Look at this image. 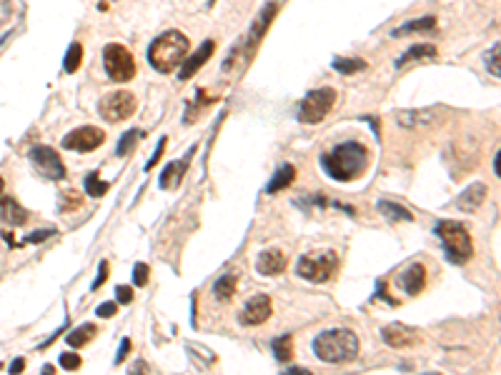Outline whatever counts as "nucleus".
Segmentation results:
<instances>
[{
    "label": "nucleus",
    "mask_w": 501,
    "mask_h": 375,
    "mask_svg": "<svg viewBox=\"0 0 501 375\" xmlns=\"http://www.w3.org/2000/svg\"><path fill=\"white\" fill-rule=\"evenodd\" d=\"M371 163V153L363 143L356 140H346L331 148L328 153L321 155V168L328 178H334L339 183H351L361 178L366 173V168Z\"/></svg>",
    "instance_id": "f257e3e1"
},
{
    "label": "nucleus",
    "mask_w": 501,
    "mask_h": 375,
    "mask_svg": "<svg viewBox=\"0 0 501 375\" xmlns=\"http://www.w3.org/2000/svg\"><path fill=\"white\" fill-rule=\"evenodd\" d=\"M313 355L319 358L321 363H351L358 355V343L356 333L346 331V328H336V331H323L319 333L311 343Z\"/></svg>",
    "instance_id": "f03ea898"
},
{
    "label": "nucleus",
    "mask_w": 501,
    "mask_h": 375,
    "mask_svg": "<svg viewBox=\"0 0 501 375\" xmlns=\"http://www.w3.org/2000/svg\"><path fill=\"white\" fill-rule=\"evenodd\" d=\"M191 51V40L183 36L181 30H168V33H160L156 40L148 48V63H151L153 70L163 73H173L178 65L186 60Z\"/></svg>",
    "instance_id": "7ed1b4c3"
},
{
    "label": "nucleus",
    "mask_w": 501,
    "mask_h": 375,
    "mask_svg": "<svg viewBox=\"0 0 501 375\" xmlns=\"http://www.w3.org/2000/svg\"><path fill=\"white\" fill-rule=\"evenodd\" d=\"M434 233L436 238L441 240L443 250H446V260L454 263V266H464L466 260L474 255L472 235L456 220H441V223H436Z\"/></svg>",
    "instance_id": "20e7f679"
},
{
    "label": "nucleus",
    "mask_w": 501,
    "mask_h": 375,
    "mask_svg": "<svg viewBox=\"0 0 501 375\" xmlns=\"http://www.w3.org/2000/svg\"><path fill=\"white\" fill-rule=\"evenodd\" d=\"M336 105V90L334 88H319L311 90L304 101L298 103V120L306 125L321 123L323 118L331 113V108Z\"/></svg>",
    "instance_id": "39448f33"
},
{
    "label": "nucleus",
    "mask_w": 501,
    "mask_h": 375,
    "mask_svg": "<svg viewBox=\"0 0 501 375\" xmlns=\"http://www.w3.org/2000/svg\"><path fill=\"white\" fill-rule=\"evenodd\" d=\"M103 65L106 73L113 83H128L136 75V60H133L131 51L121 43H110L103 51Z\"/></svg>",
    "instance_id": "423d86ee"
},
{
    "label": "nucleus",
    "mask_w": 501,
    "mask_h": 375,
    "mask_svg": "<svg viewBox=\"0 0 501 375\" xmlns=\"http://www.w3.org/2000/svg\"><path fill=\"white\" fill-rule=\"evenodd\" d=\"M336 266H339V258H336L334 250H326L321 255H301L296 263V273L304 278V281L311 283H326L331 275H334Z\"/></svg>",
    "instance_id": "0eeeda50"
},
{
    "label": "nucleus",
    "mask_w": 501,
    "mask_h": 375,
    "mask_svg": "<svg viewBox=\"0 0 501 375\" xmlns=\"http://www.w3.org/2000/svg\"><path fill=\"white\" fill-rule=\"evenodd\" d=\"M138 108V101L136 95L128 93V90H116V93L106 95L98 103V116L106 120V123H123L125 118H131Z\"/></svg>",
    "instance_id": "6e6552de"
},
{
    "label": "nucleus",
    "mask_w": 501,
    "mask_h": 375,
    "mask_svg": "<svg viewBox=\"0 0 501 375\" xmlns=\"http://www.w3.org/2000/svg\"><path fill=\"white\" fill-rule=\"evenodd\" d=\"M30 163L36 168L38 173L48 178V181H63L66 178V166H63V160L60 155L53 148L48 145H36L33 151H30Z\"/></svg>",
    "instance_id": "1a4fd4ad"
},
{
    "label": "nucleus",
    "mask_w": 501,
    "mask_h": 375,
    "mask_svg": "<svg viewBox=\"0 0 501 375\" xmlns=\"http://www.w3.org/2000/svg\"><path fill=\"white\" fill-rule=\"evenodd\" d=\"M106 143V133L95 125H83V128H75L73 133H68L63 138V148L66 151H75V153H90L95 148H101Z\"/></svg>",
    "instance_id": "9d476101"
},
{
    "label": "nucleus",
    "mask_w": 501,
    "mask_h": 375,
    "mask_svg": "<svg viewBox=\"0 0 501 375\" xmlns=\"http://www.w3.org/2000/svg\"><path fill=\"white\" fill-rule=\"evenodd\" d=\"M273 313V305H271V298L266 293H258L243 305V311L239 313L241 325H263Z\"/></svg>",
    "instance_id": "9b49d317"
},
{
    "label": "nucleus",
    "mask_w": 501,
    "mask_h": 375,
    "mask_svg": "<svg viewBox=\"0 0 501 375\" xmlns=\"http://www.w3.org/2000/svg\"><path fill=\"white\" fill-rule=\"evenodd\" d=\"M193 153H196V148H191L188 155H186L183 160H171V163L163 168V173H160V178H158V185L163 188V190H173V188L181 185L183 175H186V170H188V160H191Z\"/></svg>",
    "instance_id": "f8f14e48"
},
{
    "label": "nucleus",
    "mask_w": 501,
    "mask_h": 375,
    "mask_svg": "<svg viewBox=\"0 0 501 375\" xmlns=\"http://www.w3.org/2000/svg\"><path fill=\"white\" fill-rule=\"evenodd\" d=\"M213 51H216V43H213V40H206V43H201V48H198L196 53H191V58L183 63L181 73H178V78H181V80L193 78V75H196V73L206 65V60L213 55Z\"/></svg>",
    "instance_id": "ddd939ff"
},
{
    "label": "nucleus",
    "mask_w": 501,
    "mask_h": 375,
    "mask_svg": "<svg viewBox=\"0 0 501 375\" xmlns=\"http://www.w3.org/2000/svg\"><path fill=\"white\" fill-rule=\"evenodd\" d=\"M484 201H487V185H484V183H472L464 193L459 195L454 205H456L461 213H476V210L484 205Z\"/></svg>",
    "instance_id": "4468645a"
},
{
    "label": "nucleus",
    "mask_w": 501,
    "mask_h": 375,
    "mask_svg": "<svg viewBox=\"0 0 501 375\" xmlns=\"http://www.w3.org/2000/svg\"><path fill=\"white\" fill-rule=\"evenodd\" d=\"M256 270L266 278L271 275H281L286 270V255L276 248H271V250H261L258 253V260H256Z\"/></svg>",
    "instance_id": "2eb2a0df"
},
{
    "label": "nucleus",
    "mask_w": 501,
    "mask_h": 375,
    "mask_svg": "<svg viewBox=\"0 0 501 375\" xmlns=\"http://www.w3.org/2000/svg\"><path fill=\"white\" fill-rule=\"evenodd\" d=\"M399 285L408 296H419L426 285V268L421 263H411L408 268H404V273L399 275Z\"/></svg>",
    "instance_id": "dca6fc26"
},
{
    "label": "nucleus",
    "mask_w": 501,
    "mask_h": 375,
    "mask_svg": "<svg viewBox=\"0 0 501 375\" xmlns=\"http://www.w3.org/2000/svg\"><path fill=\"white\" fill-rule=\"evenodd\" d=\"M381 338H384L386 346L399 348V350H401V348L414 346L416 335H414V331H411V328H406V325L391 323V325H384V328H381Z\"/></svg>",
    "instance_id": "f3484780"
},
{
    "label": "nucleus",
    "mask_w": 501,
    "mask_h": 375,
    "mask_svg": "<svg viewBox=\"0 0 501 375\" xmlns=\"http://www.w3.org/2000/svg\"><path fill=\"white\" fill-rule=\"evenodd\" d=\"M0 218L10 228H15V225L28 223V210L23 208L18 201H13V198H0Z\"/></svg>",
    "instance_id": "a211bd4d"
},
{
    "label": "nucleus",
    "mask_w": 501,
    "mask_h": 375,
    "mask_svg": "<svg viewBox=\"0 0 501 375\" xmlns=\"http://www.w3.org/2000/svg\"><path fill=\"white\" fill-rule=\"evenodd\" d=\"M293 181H296V168L291 166V163H284V166H281L276 170V173H273V178H271L269 188H266V193H269V195L281 193V190L291 188V183H293Z\"/></svg>",
    "instance_id": "6ab92c4d"
},
{
    "label": "nucleus",
    "mask_w": 501,
    "mask_h": 375,
    "mask_svg": "<svg viewBox=\"0 0 501 375\" xmlns=\"http://www.w3.org/2000/svg\"><path fill=\"white\" fill-rule=\"evenodd\" d=\"M434 28H436V18H434V15H424V18H419V21L404 23L401 28L393 30L391 36L401 38V36H408V33H431Z\"/></svg>",
    "instance_id": "aec40b11"
},
{
    "label": "nucleus",
    "mask_w": 501,
    "mask_h": 375,
    "mask_svg": "<svg viewBox=\"0 0 501 375\" xmlns=\"http://www.w3.org/2000/svg\"><path fill=\"white\" fill-rule=\"evenodd\" d=\"M424 58H436V48L434 45H426V43H421V45H411L401 58H396V68H404L406 63H414V60H424Z\"/></svg>",
    "instance_id": "412c9836"
},
{
    "label": "nucleus",
    "mask_w": 501,
    "mask_h": 375,
    "mask_svg": "<svg viewBox=\"0 0 501 375\" xmlns=\"http://www.w3.org/2000/svg\"><path fill=\"white\" fill-rule=\"evenodd\" d=\"M236 273H225L221 275L216 283H213V296H216V300H221V303H225V300H231L233 296H236Z\"/></svg>",
    "instance_id": "4be33fe9"
},
{
    "label": "nucleus",
    "mask_w": 501,
    "mask_h": 375,
    "mask_svg": "<svg viewBox=\"0 0 501 375\" xmlns=\"http://www.w3.org/2000/svg\"><path fill=\"white\" fill-rule=\"evenodd\" d=\"M273 15H276V3H266V5H263V10L258 13V18H256V23L251 25V33H254V43L263 38L266 28H269L271 21H273Z\"/></svg>",
    "instance_id": "5701e85b"
},
{
    "label": "nucleus",
    "mask_w": 501,
    "mask_h": 375,
    "mask_svg": "<svg viewBox=\"0 0 501 375\" xmlns=\"http://www.w3.org/2000/svg\"><path fill=\"white\" fill-rule=\"evenodd\" d=\"M95 325L93 323H83V325H78L75 331H71L68 333V346L71 348H83L86 343H90V340L95 338Z\"/></svg>",
    "instance_id": "b1692460"
},
{
    "label": "nucleus",
    "mask_w": 501,
    "mask_h": 375,
    "mask_svg": "<svg viewBox=\"0 0 501 375\" xmlns=\"http://www.w3.org/2000/svg\"><path fill=\"white\" fill-rule=\"evenodd\" d=\"M378 213H384V218H389V220H406V223L414 220V213H411V210L401 208V205L389 203V201H378Z\"/></svg>",
    "instance_id": "393cba45"
},
{
    "label": "nucleus",
    "mask_w": 501,
    "mask_h": 375,
    "mask_svg": "<svg viewBox=\"0 0 501 375\" xmlns=\"http://www.w3.org/2000/svg\"><path fill=\"white\" fill-rule=\"evenodd\" d=\"M331 65H334V70L341 73V75H354V73L366 70V60H361V58H334Z\"/></svg>",
    "instance_id": "a878e982"
},
{
    "label": "nucleus",
    "mask_w": 501,
    "mask_h": 375,
    "mask_svg": "<svg viewBox=\"0 0 501 375\" xmlns=\"http://www.w3.org/2000/svg\"><path fill=\"white\" fill-rule=\"evenodd\" d=\"M271 348H273L278 363L291 361V355H293V340H291V333H286V335H281V338L271 340Z\"/></svg>",
    "instance_id": "bb28decb"
},
{
    "label": "nucleus",
    "mask_w": 501,
    "mask_h": 375,
    "mask_svg": "<svg viewBox=\"0 0 501 375\" xmlns=\"http://www.w3.org/2000/svg\"><path fill=\"white\" fill-rule=\"evenodd\" d=\"M140 138H143V130H128V133H123L121 135V140H118V145H116V155L118 158H125L128 153L136 148V143H138Z\"/></svg>",
    "instance_id": "cd10ccee"
},
{
    "label": "nucleus",
    "mask_w": 501,
    "mask_h": 375,
    "mask_svg": "<svg viewBox=\"0 0 501 375\" xmlns=\"http://www.w3.org/2000/svg\"><path fill=\"white\" fill-rule=\"evenodd\" d=\"M80 60H83V45L71 43V48H68V53H66V60H63V70L75 73L80 68Z\"/></svg>",
    "instance_id": "c85d7f7f"
},
{
    "label": "nucleus",
    "mask_w": 501,
    "mask_h": 375,
    "mask_svg": "<svg viewBox=\"0 0 501 375\" xmlns=\"http://www.w3.org/2000/svg\"><path fill=\"white\" fill-rule=\"evenodd\" d=\"M86 193L93 195V198H101V195L108 193V183L101 181V175H98V170H93V173L86 178Z\"/></svg>",
    "instance_id": "c756f323"
},
{
    "label": "nucleus",
    "mask_w": 501,
    "mask_h": 375,
    "mask_svg": "<svg viewBox=\"0 0 501 375\" xmlns=\"http://www.w3.org/2000/svg\"><path fill=\"white\" fill-rule=\"evenodd\" d=\"M499 51H501V45L499 43H494V48L487 53V70L494 75V78H501V55H499Z\"/></svg>",
    "instance_id": "7c9ffc66"
},
{
    "label": "nucleus",
    "mask_w": 501,
    "mask_h": 375,
    "mask_svg": "<svg viewBox=\"0 0 501 375\" xmlns=\"http://www.w3.org/2000/svg\"><path fill=\"white\" fill-rule=\"evenodd\" d=\"M148 275H151L148 266H145V263H136V268H133V283H136L138 288H143L145 283H148Z\"/></svg>",
    "instance_id": "2f4dec72"
},
{
    "label": "nucleus",
    "mask_w": 501,
    "mask_h": 375,
    "mask_svg": "<svg viewBox=\"0 0 501 375\" xmlns=\"http://www.w3.org/2000/svg\"><path fill=\"white\" fill-rule=\"evenodd\" d=\"M166 143H168V138H160L158 140V145H156V153L151 155V160L145 163V170L151 173V168H156V163H158L160 158H163V151H166Z\"/></svg>",
    "instance_id": "473e14b6"
},
{
    "label": "nucleus",
    "mask_w": 501,
    "mask_h": 375,
    "mask_svg": "<svg viewBox=\"0 0 501 375\" xmlns=\"http://www.w3.org/2000/svg\"><path fill=\"white\" fill-rule=\"evenodd\" d=\"M53 235H56V231H53V228H40V231L30 233L28 238H25V243H43V240L53 238Z\"/></svg>",
    "instance_id": "72a5a7b5"
},
{
    "label": "nucleus",
    "mask_w": 501,
    "mask_h": 375,
    "mask_svg": "<svg viewBox=\"0 0 501 375\" xmlns=\"http://www.w3.org/2000/svg\"><path fill=\"white\" fill-rule=\"evenodd\" d=\"M60 365L66 370H78L80 368V358L75 353H63L60 355Z\"/></svg>",
    "instance_id": "f704fd0d"
},
{
    "label": "nucleus",
    "mask_w": 501,
    "mask_h": 375,
    "mask_svg": "<svg viewBox=\"0 0 501 375\" xmlns=\"http://www.w3.org/2000/svg\"><path fill=\"white\" fill-rule=\"evenodd\" d=\"M116 300H118V303H125V305L131 303V300H133V288H131V285H118V288H116Z\"/></svg>",
    "instance_id": "c9c22d12"
},
{
    "label": "nucleus",
    "mask_w": 501,
    "mask_h": 375,
    "mask_svg": "<svg viewBox=\"0 0 501 375\" xmlns=\"http://www.w3.org/2000/svg\"><path fill=\"white\" fill-rule=\"evenodd\" d=\"M106 278H108V260H101V266H98V278L93 281V285H90V288L98 290L103 283H106Z\"/></svg>",
    "instance_id": "e433bc0d"
},
{
    "label": "nucleus",
    "mask_w": 501,
    "mask_h": 375,
    "mask_svg": "<svg viewBox=\"0 0 501 375\" xmlns=\"http://www.w3.org/2000/svg\"><path fill=\"white\" fill-rule=\"evenodd\" d=\"M128 353H131V338H123L121 340V346H118V353H116V365H121V363L128 358Z\"/></svg>",
    "instance_id": "4c0bfd02"
},
{
    "label": "nucleus",
    "mask_w": 501,
    "mask_h": 375,
    "mask_svg": "<svg viewBox=\"0 0 501 375\" xmlns=\"http://www.w3.org/2000/svg\"><path fill=\"white\" fill-rule=\"evenodd\" d=\"M95 313H98V318H113L118 313V303H101Z\"/></svg>",
    "instance_id": "58836bf2"
},
{
    "label": "nucleus",
    "mask_w": 501,
    "mask_h": 375,
    "mask_svg": "<svg viewBox=\"0 0 501 375\" xmlns=\"http://www.w3.org/2000/svg\"><path fill=\"white\" fill-rule=\"evenodd\" d=\"M376 290H378V298H384L386 303L396 305V300H393V298L389 296V293H386V285H384V281H378V283H376Z\"/></svg>",
    "instance_id": "ea45409f"
},
{
    "label": "nucleus",
    "mask_w": 501,
    "mask_h": 375,
    "mask_svg": "<svg viewBox=\"0 0 501 375\" xmlns=\"http://www.w3.org/2000/svg\"><path fill=\"white\" fill-rule=\"evenodd\" d=\"M23 368H25V361L18 358V361H13V365H10V373H21Z\"/></svg>",
    "instance_id": "a19ab883"
},
{
    "label": "nucleus",
    "mask_w": 501,
    "mask_h": 375,
    "mask_svg": "<svg viewBox=\"0 0 501 375\" xmlns=\"http://www.w3.org/2000/svg\"><path fill=\"white\" fill-rule=\"evenodd\" d=\"M494 175H501V153H494Z\"/></svg>",
    "instance_id": "79ce46f5"
},
{
    "label": "nucleus",
    "mask_w": 501,
    "mask_h": 375,
    "mask_svg": "<svg viewBox=\"0 0 501 375\" xmlns=\"http://www.w3.org/2000/svg\"><path fill=\"white\" fill-rule=\"evenodd\" d=\"M143 370H148V373H151V368H148V365H145L143 361H138V363H136V365H133V368H131V373H143Z\"/></svg>",
    "instance_id": "37998d69"
},
{
    "label": "nucleus",
    "mask_w": 501,
    "mask_h": 375,
    "mask_svg": "<svg viewBox=\"0 0 501 375\" xmlns=\"http://www.w3.org/2000/svg\"><path fill=\"white\" fill-rule=\"evenodd\" d=\"M289 373H293V375H306L308 370H304V368H289Z\"/></svg>",
    "instance_id": "c03bdc74"
},
{
    "label": "nucleus",
    "mask_w": 501,
    "mask_h": 375,
    "mask_svg": "<svg viewBox=\"0 0 501 375\" xmlns=\"http://www.w3.org/2000/svg\"><path fill=\"white\" fill-rule=\"evenodd\" d=\"M43 373H45V375H53V373H56V368H53V365H45Z\"/></svg>",
    "instance_id": "a18cd8bd"
},
{
    "label": "nucleus",
    "mask_w": 501,
    "mask_h": 375,
    "mask_svg": "<svg viewBox=\"0 0 501 375\" xmlns=\"http://www.w3.org/2000/svg\"><path fill=\"white\" fill-rule=\"evenodd\" d=\"M3 188H5V183H3V178H0V198H3Z\"/></svg>",
    "instance_id": "49530a36"
},
{
    "label": "nucleus",
    "mask_w": 501,
    "mask_h": 375,
    "mask_svg": "<svg viewBox=\"0 0 501 375\" xmlns=\"http://www.w3.org/2000/svg\"><path fill=\"white\" fill-rule=\"evenodd\" d=\"M110 3H116V0H110Z\"/></svg>",
    "instance_id": "de8ad7c7"
}]
</instances>
